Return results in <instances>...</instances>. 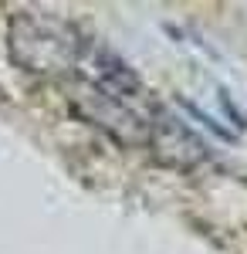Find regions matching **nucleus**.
Wrapping results in <instances>:
<instances>
[{"instance_id":"nucleus-1","label":"nucleus","mask_w":247,"mask_h":254,"mask_svg":"<svg viewBox=\"0 0 247 254\" xmlns=\"http://www.w3.org/2000/svg\"><path fill=\"white\" fill-rule=\"evenodd\" d=\"M88 38L75 20L51 10H17L7 20V55L20 71L34 78L71 81L88 58Z\"/></svg>"},{"instance_id":"nucleus-2","label":"nucleus","mask_w":247,"mask_h":254,"mask_svg":"<svg viewBox=\"0 0 247 254\" xmlns=\"http://www.w3.org/2000/svg\"><path fill=\"white\" fill-rule=\"evenodd\" d=\"M64 98L78 119L95 126L98 132L115 139L119 146H129V149L149 146V122L139 112H132L129 105H122L119 98H112L109 92H102L92 78L78 75V78L64 81Z\"/></svg>"},{"instance_id":"nucleus-3","label":"nucleus","mask_w":247,"mask_h":254,"mask_svg":"<svg viewBox=\"0 0 247 254\" xmlns=\"http://www.w3.org/2000/svg\"><path fill=\"white\" fill-rule=\"evenodd\" d=\"M85 68H88L85 78H92L102 92H109L112 98H119L122 105H129L132 112H139L149 122V116L156 112L159 102L152 98L149 85L139 78V71L122 55H115L112 48H105V44H92L88 58H85Z\"/></svg>"},{"instance_id":"nucleus-4","label":"nucleus","mask_w":247,"mask_h":254,"mask_svg":"<svg viewBox=\"0 0 247 254\" xmlns=\"http://www.w3.org/2000/svg\"><path fill=\"white\" fill-rule=\"evenodd\" d=\"M146 149H152L156 159L173 170H200L210 159V149L200 139V132L186 126L176 112H170L163 102L149 116V146Z\"/></svg>"}]
</instances>
